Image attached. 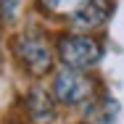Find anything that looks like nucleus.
Returning <instances> with one entry per match:
<instances>
[{"label":"nucleus","mask_w":124,"mask_h":124,"mask_svg":"<svg viewBox=\"0 0 124 124\" xmlns=\"http://www.w3.org/2000/svg\"><path fill=\"white\" fill-rule=\"evenodd\" d=\"M108 13H111L108 0H87L74 13V24L79 26V29H98V26H103V21L108 19Z\"/></svg>","instance_id":"nucleus-4"},{"label":"nucleus","mask_w":124,"mask_h":124,"mask_svg":"<svg viewBox=\"0 0 124 124\" xmlns=\"http://www.w3.org/2000/svg\"><path fill=\"white\" fill-rule=\"evenodd\" d=\"M61 58H63L71 69H87V66H93L100 58V48H98L95 40L82 37V34H74V37L61 40Z\"/></svg>","instance_id":"nucleus-2"},{"label":"nucleus","mask_w":124,"mask_h":124,"mask_svg":"<svg viewBox=\"0 0 124 124\" xmlns=\"http://www.w3.org/2000/svg\"><path fill=\"white\" fill-rule=\"evenodd\" d=\"M29 111H32L34 119H42V122L53 116L50 100H48V95H45L42 90H32V95H29Z\"/></svg>","instance_id":"nucleus-5"},{"label":"nucleus","mask_w":124,"mask_h":124,"mask_svg":"<svg viewBox=\"0 0 124 124\" xmlns=\"http://www.w3.org/2000/svg\"><path fill=\"white\" fill-rule=\"evenodd\" d=\"M53 93H55V98L61 103H71L74 106V103H82V100H87L93 95V82L87 77H82L79 71H74V69H66V71H61L55 77Z\"/></svg>","instance_id":"nucleus-3"},{"label":"nucleus","mask_w":124,"mask_h":124,"mask_svg":"<svg viewBox=\"0 0 124 124\" xmlns=\"http://www.w3.org/2000/svg\"><path fill=\"white\" fill-rule=\"evenodd\" d=\"M87 0H42V5L55 13H77Z\"/></svg>","instance_id":"nucleus-6"},{"label":"nucleus","mask_w":124,"mask_h":124,"mask_svg":"<svg viewBox=\"0 0 124 124\" xmlns=\"http://www.w3.org/2000/svg\"><path fill=\"white\" fill-rule=\"evenodd\" d=\"M16 53H19V58L24 61V66L29 71H34V74H42V71L50 69V61H53L50 45L45 42V37L37 34V32H29L24 37H19Z\"/></svg>","instance_id":"nucleus-1"}]
</instances>
